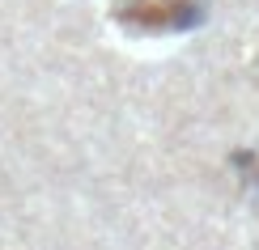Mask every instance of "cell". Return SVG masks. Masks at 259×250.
Instances as JSON below:
<instances>
[{
    "label": "cell",
    "instance_id": "obj_1",
    "mask_svg": "<svg viewBox=\"0 0 259 250\" xmlns=\"http://www.w3.org/2000/svg\"><path fill=\"white\" fill-rule=\"evenodd\" d=\"M127 17L149 26V30H157V26H183L191 13H187V5H132Z\"/></svg>",
    "mask_w": 259,
    "mask_h": 250
}]
</instances>
